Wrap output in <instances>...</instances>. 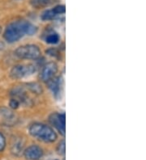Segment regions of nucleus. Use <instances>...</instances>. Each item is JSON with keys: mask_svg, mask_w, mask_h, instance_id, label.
I'll return each instance as SVG.
<instances>
[{"mask_svg": "<svg viewBox=\"0 0 146 160\" xmlns=\"http://www.w3.org/2000/svg\"><path fill=\"white\" fill-rule=\"evenodd\" d=\"M60 40V37L58 33L53 32V33L48 34V36L46 38V42L51 45H55V44L58 43V41Z\"/></svg>", "mask_w": 146, "mask_h": 160, "instance_id": "13", "label": "nucleus"}, {"mask_svg": "<svg viewBox=\"0 0 146 160\" xmlns=\"http://www.w3.org/2000/svg\"><path fill=\"white\" fill-rule=\"evenodd\" d=\"M49 121L52 126L58 130V132L62 136H65L66 132V116L65 113L53 112L49 117Z\"/></svg>", "mask_w": 146, "mask_h": 160, "instance_id": "5", "label": "nucleus"}, {"mask_svg": "<svg viewBox=\"0 0 146 160\" xmlns=\"http://www.w3.org/2000/svg\"><path fill=\"white\" fill-rule=\"evenodd\" d=\"M41 49L36 45H21L15 50V55L20 59L37 60L41 57Z\"/></svg>", "mask_w": 146, "mask_h": 160, "instance_id": "4", "label": "nucleus"}, {"mask_svg": "<svg viewBox=\"0 0 146 160\" xmlns=\"http://www.w3.org/2000/svg\"><path fill=\"white\" fill-rule=\"evenodd\" d=\"M57 153L59 155H64L65 154V141L62 140L57 146Z\"/></svg>", "mask_w": 146, "mask_h": 160, "instance_id": "14", "label": "nucleus"}, {"mask_svg": "<svg viewBox=\"0 0 146 160\" xmlns=\"http://www.w3.org/2000/svg\"><path fill=\"white\" fill-rule=\"evenodd\" d=\"M24 155L28 160H39L43 156V150L37 145H32L25 149Z\"/></svg>", "mask_w": 146, "mask_h": 160, "instance_id": "7", "label": "nucleus"}, {"mask_svg": "<svg viewBox=\"0 0 146 160\" xmlns=\"http://www.w3.org/2000/svg\"><path fill=\"white\" fill-rule=\"evenodd\" d=\"M1 32H2V27L0 26V34H1Z\"/></svg>", "mask_w": 146, "mask_h": 160, "instance_id": "18", "label": "nucleus"}, {"mask_svg": "<svg viewBox=\"0 0 146 160\" xmlns=\"http://www.w3.org/2000/svg\"><path fill=\"white\" fill-rule=\"evenodd\" d=\"M5 147H6V138L4 135L0 132V152L3 151Z\"/></svg>", "mask_w": 146, "mask_h": 160, "instance_id": "16", "label": "nucleus"}, {"mask_svg": "<svg viewBox=\"0 0 146 160\" xmlns=\"http://www.w3.org/2000/svg\"><path fill=\"white\" fill-rule=\"evenodd\" d=\"M27 88H29V90L32 93L36 94V95H40L43 92L42 88L37 82H29L27 84Z\"/></svg>", "mask_w": 146, "mask_h": 160, "instance_id": "11", "label": "nucleus"}, {"mask_svg": "<svg viewBox=\"0 0 146 160\" xmlns=\"http://www.w3.org/2000/svg\"><path fill=\"white\" fill-rule=\"evenodd\" d=\"M29 133L37 140L46 143L54 142L58 138L56 132L52 127L40 122H35L30 125Z\"/></svg>", "mask_w": 146, "mask_h": 160, "instance_id": "2", "label": "nucleus"}, {"mask_svg": "<svg viewBox=\"0 0 146 160\" xmlns=\"http://www.w3.org/2000/svg\"><path fill=\"white\" fill-rule=\"evenodd\" d=\"M57 17H58V16L55 13L53 9H49V10L44 11L41 16V18L42 20H55Z\"/></svg>", "mask_w": 146, "mask_h": 160, "instance_id": "12", "label": "nucleus"}, {"mask_svg": "<svg viewBox=\"0 0 146 160\" xmlns=\"http://www.w3.org/2000/svg\"><path fill=\"white\" fill-rule=\"evenodd\" d=\"M47 82L49 88L55 96H58L61 92L62 88V78L61 77H54L51 80H49Z\"/></svg>", "mask_w": 146, "mask_h": 160, "instance_id": "8", "label": "nucleus"}, {"mask_svg": "<svg viewBox=\"0 0 146 160\" xmlns=\"http://www.w3.org/2000/svg\"><path fill=\"white\" fill-rule=\"evenodd\" d=\"M19 105H20L19 101L16 100V99H15V98H12L11 100L9 101V106L12 109H17L19 107Z\"/></svg>", "mask_w": 146, "mask_h": 160, "instance_id": "15", "label": "nucleus"}, {"mask_svg": "<svg viewBox=\"0 0 146 160\" xmlns=\"http://www.w3.org/2000/svg\"><path fill=\"white\" fill-rule=\"evenodd\" d=\"M46 53H48L49 55H51V56H52V57H56L57 55H59V53H58V51L56 49H54V48H52V49H48V50L46 51Z\"/></svg>", "mask_w": 146, "mask_h": 160, "instance_id": "17", "label": "nucleus"}, {"mask_svg": "<svg viewBox=\"0 0 146 160\" xmlns=\"http://www.w3.org/2000/svg\"><path fill=\"white\" fill-rule=\"evenodd\" d=\"M37 32V28L31 22L25 20H15L7 26L3 38L8 43H15L24 36H33Z\"/></svg>", "mask_w": 146, "mask_h": 160, "instance_id": "1", "label": "nucleus"}, {"mask_svg": "<svg viewBox=\"0 0 146 160\" xmlns=\"http://www.w3.org/2000/svg\"><path fill=\"white\" fill-rule=\"evenodd\" d=\"M58 70V65L55 62H50L45 64L41 68L39 74V78L43 82H48L54 77H55Z\"/></svg>", "mask_w": 146, "mask_h": 160, "instance_id": "6", "label": "nucleus"}, {"mask_svg": "<svg viewBox=\"0 0 146 160\" xmlns=\"http://www.w3.org/2000/svg\"><path fill=\"white\" fill-rule=\"evenodd\" d=\"M37 71V67L34 64H18L14 66L10 70V76L13 79H21L32 76Z\"/></svg>", "mask_w": 146, "mask_h": 160, "instance_id": "3", "label": "nucleus"}, {"mask_svg": "<svg viewBox=\"0 0 146 160\" xmlns=\"http://www.w3.org/2000/svg\"><path fill=\"white\" fill-rule=\"evenodd\" d=\"M53 0H30V4L36 9H41L52 4Z\"/></svg>", "mask_w": 146, "mask_h": 160, "instance_id": "10", "label": "nucleus"}, {"mask_svg": "<svg viewBox=\"0 0 146 160\" xmlns=\"http://www.w3.org/2000/svg\"><path fill=\"white\" fill-rule=\"evenodd\" d=\"M23 147L24 143L22 142V139L21 140L19 138L15 139L13 142L12 143V146H11V152L14 155H19L23 150Z\"/></svg>", "mask_w": 146, "mask_h": 160, "instance_id": "9", "label": "nucleus"}]
</instances>
